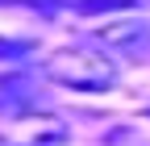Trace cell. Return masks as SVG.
<instances>
[{"label": "cell", "instance_id": "obj_1", "mask_svg": "<svg viewBox=\"0 0 150 146\" xmlns=\"http://www.w3.org/2000/svg\"><path fill=\"white\" fill-rule=\"evenodd\" d=\"M42 75L71 92H108L117 88V63L92 46H63L42 59Z\"/></svg>", "mask_w": 150, "mask_h": 146}, {"label": "cell", "instance_id": "obj_2", "mask_svg": "<svg viewBox=\"0 0 150 146\" xmlns=\"http://www.w3.org/2000/svg\"><path fill=\"white\" fill-rule=\"evenodd\" d=\"M46 96H42V84L29 67H17L8 75H0V117H21V113H33L42 108Z\"/></svg>", "mask_w": 150, "mask_h": 146}, {"label": "cell", "instance_id": "obj_3", "mask_svg": "<svg viewBox=\"0 0 150 146\" xmlns=\"http://www.w3.org/2000/svg\"><path fill=\"white\" fill-rule=\"evenodd\" d=\"M67 138H71V130H67V121H63V117L33 108V113L13 117L8 146H63Z\"/></svg>", "mask_w": 150, "mask_h": 146}, {"label": "cell", "instance_id": "obj_4", "mask_svg": "<svg viewBox=\"0 0 150 146\" xmlns=\"http://www.w3.org/2000/svg\"><path fill=\"white\" fill-rule=\"evenodd\" d=\"M88 42L104 46V50H117V54H134V50L150 46V17H121V21L96 25L88 33Z\"/></svg>", "mask_w": 150, "mask_h": 146}, {"label": "cell", "instance_id": "obj_5", "mask_svg": "<svg viewBox=\"0 0 150 146\" xmlns=\"http://www.w3.org/2000/svg\"><path fill=\"white\" fill-rule=\"evenodd\" d=\"M138 0H71V9L79 13V17H96V13H125V9H134Z\"/></svg>", "mask_w": 150, "mask_h": 146}, {"label": "cell", "instance_id": "obj_6", "mask_svg": "<svg viewBox=\"0 0 150 146\" xmlns=\"http://www.w3.org/2000/svg\"><path fill=\"white\" fill-rule=\"evenodd\" d=\"M33 50H38V42H29V38H0V63H21Z\"/></svg>", "mask_w": 150, "mask_h": 146}, {"label": "cell", "instance_id": "obj_7", "mask_svg": "<svg viewBox=\"0 0 150 146\" xmlns=\"http://www.w3.org/2000/svg\"><path fill=\"white\" fill-rule=\"evenodd\" d=\"M104 146H146L142 130H134V125H117V130H108Z\"/></svg>", "mask_w": 150, "mask_h": 146}, {"label": "cell", "instance_id": "obj_8", "mask_svg": "<svg viewBox=\"0 0 150 146\" xmlns=\"http://www.w3.org/2000/svg\"><path fill=\"white\" fill-rule=\"evenodd\" d=\"M146 117H150V108H146Z\"/></svg>", "mask_w": 150, "mask_h": 146}]
</instances>
